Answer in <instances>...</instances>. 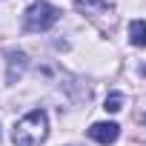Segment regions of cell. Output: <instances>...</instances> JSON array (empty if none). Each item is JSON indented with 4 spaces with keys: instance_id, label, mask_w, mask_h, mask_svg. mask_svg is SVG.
<instances>
[{
    "instance_id": "obj_1",
    "label": "cell",
    "mask_w": 146,
    "mask_h": 146,
    "mask_svg": "<svg viewBox=\"0 0 146 146\" xmlns=\"http://www.w3.org/2000/svg\"><path fill=\"white\" fill-rule=\"evenodd\" d=\"M49 135V117L43 109H32L29 115H23L15 129H12V140L15 146H40Z\"/></svg>"
},
{
    "instance_id": "obj_2",
    "label": "cell",
    "mask_w": 146,
    "mask_h": 146,
    "mask_svg": "<svg viewBox=\"0 0 146 146\" xmlns=\"http://www.w3.org/2000/svg\"><path fill=\"white\" fill-rule=\"evenodd\" d=\"M57 20H60V9L43 3V0H40V3H32V6L26 9V15H23L26 32H46V29H52Z\"/></svg>"
},
{
    "instance_id": "obj_3",
    "label": "cell",
    "mask_w": 146,
    "mask_h": 146,
    "mask_svg": "<svg viewBox=\"0 0 146 146\" xmlns=\"http://www.w3.org/2000/svg\"><path fill=\"white\" fill-rule=\"evenodd\" d=\"M117 135H120V126L112 123V120H109V123H92V126H89V137L98 140V143H103V146L115 143Z\"/></svg>"
},
{
    "instance_id": "obj_4",
    "label": "cell",
    "mask_w": 146,
    "mask_h": 146,
    "mask_svg": "<svg viewBox=\"0 0 146 146\" xmlns=\"http://www.w3.org/2000/svg\"><path fill=\"white\" fill-rule=\"evenodd\" d=\"M6 63H9V83H17V78L26 72V66H29V57H26V52H9L6 54Z\"/></svg>"
},
{
    "instance_id": "obj_5",
    "label": "cell",
    "mask_w": 146,
    "mask_h": 146,
    "mask_svg": "<svg viewBox=\"0 0 146 146\" xmlns=\"http://www.w3.org/2000/svg\"><path fill=\"white\" fill-rule=\"evenodd\" d=\"M75 9L86 17H98V15H106L109 12V3L106 0H75Z\"/></svg>"
},
{
    "instance_id": "obj_6",
    "label": "cell",
    "mask_w": 146,
    "mask_h": 146,
    "mask_svg": "<svg viewBox=\"0 0 146 146\" xmlns=\"http://www.w3.org/2000/svg\"><path fill=\"white\" fill-rule=\"evenodd\" d=\"M129 40H132V46H146V23L143 20H132L129 23Z\"/></svg>"
},
{
    "instance_id": "obj_7",
    "label": "cell",
    "mask_w": 146,
    "mask_h": 146,
    "mask_svg": "<svg viewBox=\"0 0 146 146\" xmlns=\"http://www.w3.org/2000/svg\"><path fill=\"white\" fill-rule=\"evenodd\" d=\"M103 109H106V112H120V109H123V95H117V92H115V95H109Z\"/></svg>"
},
{
    "instance_id": "obj_8",
    "label": "cell",
    "mask_w": 146,
    "mask_h": 146,
    "mask_svg": "<svg viewBox=\"0 0 146 146\" xmlns=\"http://www.w3.org/2000/svg\"><path fill=\"white\" fill-rule=\"evenodd\" d=\"M143 75H146V66H143Z\"/></svg>"
},
{
    "instance_id": "obj_9",
    "label": "cell",
    "mask_w": 146,
    "mask_h": 146,
    "mask_svg": "<svg viewBox=\"0 0 146 146\" xmlns=\"http://www.w3.org/2000/svg\"><path fill=\"white\" fill-rule=\"evenodd\" d=\"M143 123H146V117H143Z\"/></svg>"
}]
</instances>
